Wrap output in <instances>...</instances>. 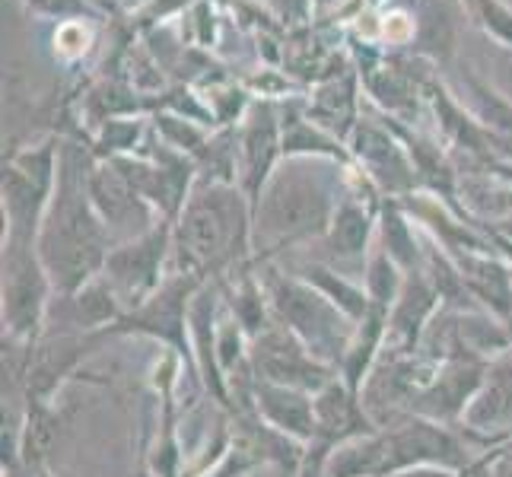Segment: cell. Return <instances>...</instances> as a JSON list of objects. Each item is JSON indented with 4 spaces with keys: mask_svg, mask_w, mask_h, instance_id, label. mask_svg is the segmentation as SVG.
Segmentation results:
<instances>
[{
    "mask_svg": "<svg viewBox=\"0 0 512 477\" xmlns=\"http://www.w3.org/2000/svg\"><path fill=\"white\" fill-rule=\"evenodd\" d=\"M93 163V147L74 137H61L58 188L35 239V252L55 284V293H74L102 277L105 258L115 245L90 198Z\"/></svg>",
    "mask_w": 512,
    "mask_h": 477,
    "instance_id": "1",
    "label": "cell"
},
{
    "mask_svg": "<svg viewBox=\"0 0 512 477\" xmlns=\"http://www.w3.org/2000/svg\"><path fill=\"white\" fill-rule=\"evenodd\" d=\"M350 166L319 156H284L255 204V264L325 239L350 194Z\"/></svg>",
    "mask_w": 512,
    "mask_h": 477,
    "instance_id": "2",
    "label": "cell"
},
{
    "mask_svg": "<svg viewBox=\"0 0 512 477\" xmlns=\"http://www.w3.org/2000/svg\"><path fill=\"white\" fill-rule=\"evenodd\" d=\"M255 210L239 185L198 179L172 223V271L223 280L255 264Z\"/></svg>",
    "mask_w": 512,
    "mask_h": 477,
    "instance_id": "3",
    "label": "cell"
},
{
    "mask_svg": "<svg viewBox=\"0 0 512 477\" xmlns=\"http://www.w3.org/2000/svg\"><path fill=\"white\" fill-rule=\"evenodd\" d=\"M255 268L264 280V290L271 296L277 322L287 331H293L322 363L338 369L353 331H357V322L347 318L322 290H315L309 280H303L293 271L277 268V261L255 264Z\"/></svg>",
    "mask_w": 512,
    "mask_h": 477,
    "instance_id": "4",
    "label": "cell"
},
{
    "mask_svg": "<svg viewBox=\"0 0 512 477\" xmlns=\"http://www.w3.org/2000/svg\"><path fill=\"white\" fill-rule=\"evenodd\" d=\"M61 166V137L32 140L16 147L4 159V179H0V210H4V242L39 239L42 220L58 188Z\"/></svg>",
    "mask_w": 512,
    "mask_h": 477,
    "instance_id": "5",
    "label": "cell"
},
{
    "mask_svg": "<svg viewBox=\"0 0 512 477\" xmlns=\"http://www.w3.org/2000/svg\"><path fill=\"white\" fill-rule=\"evenodd\" d=\"M55 284L29 242H4L0 252V325L7 341L35 344L48 328Z\"/></svg>",
    "mask_w": 512,
    "mask_h": 477,
    "instance_id": "6",
    "label": "cell"
},
{
    "mask_svg": "<svg viewBox=\"0 0 512 477\" xmlns=\"http://www.w3.org/2000/svg\"><path fill=\"white\" fill-rule=\"evenodd\" d=\"M385 436V477L404 468H443L465 474L481 462V446L462 430L430 417H404L382 430ZM497 452V449H493Z\"/></svg>",
    "mask_w": 512,
    "mask_h": 477,
    "instance_id": "7",
    "label": "cell"
},
{
    "mask_svg": "<svg viewBox=\"0 0 512 477\" xmlns=\"http://www.w3.org/2000/svg\"><path fill=\"white\" fill-rule=\"evenodd\" d=\"M347 150L353 166L376 185L382 198L404 201L414 191H420V175L408 153V144H404L401 131L388 115L382 112L379 118L363 115L347 137Z\"/></svg>",
    "mask_w": 512,
    "mask_h": 477,
    "instance_id": "8",
    "label": "cell"
},
{
    "mask_svg": "<svg viewBox=\"0 0 512 477\" xmlns=\"http://www.w3.org/2000/svg\"><path fill=\"white\" fill-rule=\"evenodd\" d=\"M204 280L191 277L182 271H172L163 287L156 290L150 299H144L137 309L121 315V322L105 334V338H115V334H137V338H150L156 344H163V350H175L179 357H185L194 369L191 357V303L194 293L201 290ZM198 373V369H194ZM201 382V379H198Z\"/></svg>",
    "mask_w": 512,
    "mask_h": 477,
    "instance_id": "9",
    "label": "cell"
},
{
    "mask_svg": "<svg viewBox=\"0 0 512 477\" xmlns=\"http://www.w3.org/2000/svg\"><path fill=\"white\" fill-rule=\"evenodd\" d=\"M172 274V220H160L144 236L112 245L102 277L118 293L125 312L137 309Z\"/></svg>",
    "mask_w": 512,
    "mask_h": 477,
    "instance_id": "10",
    "label": "cell"
},
{
    "mask_svg": "<svg viewBox=\"0 0 512 477\" xmlns=\"http://www.w3.org/2000/svg\"><path fill=\"white\" fill-rule=\"evenodd\" d=\"M239 144V188L252 210L274 169L284 163V125H280L277 99H252L249 112L236 125Z\"/></svg>",
    "mask_w": 512,
    "mask_h": 477,
    "instance_id": "11",
    "label": "cell"
},
{
    "mask_svg": "<svg viewBox=\"0 0 512 477\" xmlns=\"http://www.w3.org/2000/svg\"><path fill=\"white\" fill-rule=\"evenodd\" d=\"M252 369H255V379L299 388V392H309V395L322 392L331 379H338V369L322 363L280 322H274L268 331L258 334L252 341Z\"/></svg>",
    "mask_w": 512,
    "mask_h": 477,
    "instance_id": "12",
    "label": "cell"
},
{
    "mask_svg": "<svg viewBox=\"0 0 512 477\" xmlns=\"http://www.w3.org/2000/svg\"><path fill=\"white\" fill-rule=\"evenodd\" d=\"M490 363L471 357V353H455V357L433 366L427 385L414 398V414L430 417L449 427H462V417L474 395L481 392Z\"/></svg>",
    "mask_w": 512,
    "mask_h": 477,
    "instance_id": "13",
    "label": "cell"
},
{
    "mask_svg": "<svg viewBox=\"0 0 512 477\" xmlns=\"http://www.w3.org/2000/svg\"><path fill=\"white\" fill-rule=\"evenodd\" d=\"M379 427L373 423V417L366 414L363 398L347 388L341 379H331L322 392H315V439L306 452V465L299 477L315 474V468L322 465V458L338 449L341 443H350V439L376 433Z\"/></svg>",
    "mask_w": 512,
    "mask_h": 477,
    "instance_id": "14",
    "label": "cell"
},
{
    "mask_svg": "<svg viewBox=\"0 0 512 477\" xmlns=\"http://www.w3.org/2000/svg\"><path fill=\"white\" fill-rule=\"evenodd\" d=\"M90 198L96 214L102 217L105 229L112 233L115 245L144 236L147 229L160 223L156 210L140 198V191L128 182L112 159H96L90 172Z\"/></svg>",
    "mask_w": 512,
    "mask_h": 477,
    "instance_id": "15",
    "label": "cell"
},
{
    "mask_svg": "<svg viewBox=\"0 0 512 477\" xmlns=\"http://www.w3.org/2000/svg\"><path fill=\"white\" fill-rule=\"evenodd\" d=\"M379 207H382V201H369V198H360V194H347L338 207V214H334L331 226H328L325 239L319 242L322 245L319 261L363 280L366 258L376 249Z\"/></svg>",
    "mask_w": 512,
    "mask_h": 477,
    "instance_id": "16",
    "label": "cell"
},
{
    "mask_svg": "<svg viewBox=\"0 0 512 477\" xmlns=\"http://www.w3.org/2000/svg\"><path fill=\"white\" fill-rule=\"evenodd\" d=\"M125 306H121L118 293L105 277L90 280L86 287L74 293H58L48 312V328L45 331H74V334H109Z\"/></svg>",
    "mask_w": 512,
    "mask_h": 477,
    "instance_id": "17",
    "label": "cell"
},
{
    "mask_svg": "<svg viewBox=\"0 0 512 477\" xmlns=\"http://www.w3.org/2000/svg\"><path fill=\"white\" fill-rule=\"evenodd\" d=\"M439 309H443V296L433 287L427 271H411L408 280H404L398 303L388 312L385 353H404V357L417 353L423 334H427Z\"/></svg>",
    "mask_w": 512,
    "mask_h": 477,
    "instance_id": "18",
    "label": "cell"
},
{
    "mask_svg": "<svg viewBox=\"0 0 512 477\" xmlns=\"http://www.w3.org/2000/svg\"><path fill=\"white\" fill-rule=\"evenodd\" d=\"M249 414H255L264 427L293 439V443L312 446L315 439V395L287 388L277 382L255 379Z\"/></svg>",
    "mask_w": 512,
    "mask_h": 477,
    "instance_id": "19",
    "label": "cell"
},
{
    "mask_svg": "<svg viewBox=\"0 0 512 477\" xmlns=\"http://www.w3.org/2000/svg\"><path fill=\"white\" fill-rule=\"evenodd\" d=\"M376 245L392 261H398L408 274L420 271L423 261H427V233H423V226L408 214V207L392 198H385L379 207Z\"/></svg>",
    "mask_w": 512,
    "mask_h": 477,
    "instance_id": "20",
    "label": "cell"
},
{
    "mask_svg": "<svg viewBox=\"0 0 512 477\" xmlns=\"http://www.w3.org/2000/svg\"><path fill=\"white\" fill-rule=\"evenodd\" d=\"M280 125H284V156H319L334 159V163H353L347 140L322 128L306 105L280 102Z\"/></svg>",
    "mask_w": 512,
    "mask_h": 477,
    "instance_id": "21",
    "label": "cell"
},
{
    "mask_svg": "<svg viewBox=\"0 0 512 477\" xmlns=\"http://www.w3.org/2000/svg\"><path fill=\"white\" fill-rule=\"evenodd\" d=\"M385 334H388V312L385 309H369V315L357 325L353 338L344 350V357L338 363V379L353 388L357 395H363V388L373 376V369L379 366L385 353Z\"/></svg>",
    "mask_w": 512,
    "mask_h": 477,
    "instance_id": "22",
    "label": "cell"
},
{
    "mask_svg": "<svg viewBox=\"0 0 512 477\" xmlns=\"http://www.w3.org/2000/svg\"><path fill=\"white\" fill-rule=\"evenodd\" d=\"M293 274L309 280L315 290H322L331 299V303L338 306L347 318H353L357 325L369 315V309H373V303H369L366 287H363L360 277H350V274L331 268V264H325L319 258H306L303 264H296Z\"/></svg>",
    "mask_w": 512,
    "mask_h": 477,
    "instance_id": "23",
    "label": "cell"
},
{
    "mask_svg": "<svg viewBox=\"0 0 512 477\" xmlns=\"http://www.w3.org/2000/svg\"><path fill=\"white\" fill-rule=\"evenodd\" d=\"M58 427L61 420L55 414V404H29L26 430H23V449H20V465L26 471H42L51 449L58 443Z\"/></svg>",
    "mask_w": 512,
    "mask_h": 477,
    "instance_id": "24",
    "label": "cell"
},
{
    "mask_svg": "<svg viewBox=\"0 0 512 477\" xmlns=\"http://www.w3.org/2000/svg\"><path fill=\"white\" fill-rule=\"evenodd\" d=\"M404 280H408V271H404L398 261H392L376 245L373 255L366 258V268H363V287H366L369 303H373L376 309L392 312V306L398 303V296L404 290Z\"/></svg>",
    "mask_w": 512,
    "mask_h": 477,
    "instance_id": "25",
    "label": "cell"
},
{
    "mask_svg": "<svg viewBox=\"0 0 512 477\" xmlns=\"http://www.w3.org/2000/svg\"><path fill=\"white\" fill-rule=\"evenodd\" d=\"M465 10L500 48L512 45V7L506 0H465Z\"/></svg>",
    "mask_w": 512,
    "mask_h": 477,
    "instance_id": "26",
    "label": "cell"
},
{
    "mask_svg": "<svg viewBox=\"0 0 512 477\" xmlns=\"http://www.w3.org/2000/svg\"><path fill=\"white\" fill-rule=\"evenodd\" d=\"M93 20H67L55 26V35H51V48H55V58L67 61V64H77L90 55V48L96 42L93 35Z\"/></svg>",
    "mask_w": 512,
    "mask_h": 477,
    "instance_id": "27",
    "label": "cell"
},
{
    "mask_svg": "<svg viewBox=\"0 0 512 477\" xmlns=\"http://www.w3.org/2000/svg\"><path fill=\"white\" fill-rule=\"evenodd\" d=\"M26 13L39 16V20L51 23H67V20H102L105 10L96 7L93 0H20Z\"/></svg>",
    "mask_w": 512,
    "mask_h": 477,
    "instance_id": "28",
    "label": "cell"
},
{
    "mask_svg": "<svg viewBox=\"0 0 512 477\" xmlns=\"http://www.w3.org/2000/svg\"><path fill=\"white\" fill-rule=\"evenodd\" d=\"M194 4H198V0H150V4L137 13V20L144 26H160L169 20V16H179V13L191 10Z\"/></svg>",
    "mask_w": 512,
    "mask_h": 477,
    "instance_id": "29",
    "label": "cell"
},
{
    "mask_svg": "<svg viewBox=\"0 0 512 477\" xmlns=\"http://www.w3.org/2000/svg\"><path fill=\"white\" fill-rule=\"evenodd\" d=\"M500 48V45H497ZM503 51V55H500V67L506 70V77L500 80V83H493V86H497V90L500 93H506L509 99H512V45L509 48H500Z\"/></svg>",
    "mask_w": 512,
    "mask_h": 477,
    "instance_id": "30",
    "label": "cell"
},
{
    "mask_svg": "<svg viewBox=\"0 0 512 477\" xmlns=\"http://www.w3.org/2000/svg\"><path fill=\"white\" fill-rule=\"evenodd\" d=\"M487 477H512V462L500 455L497 462L490 465V474H487Z\"/></svg>",
    "mask_w": 512,
    "mask_h": 477,
    "instance_id": "31",
    "label": "cell"
},
{
    "mask_svg": "<svg viewBox=\"0 0 512 477\" xmlns=\"http://www.w3.org/2000/svg\"><path fill=\"white\" fill-rule=\"evenodd\" d=\"M4 477H29V471L26 468H10V471H4Z\"/></svg>",
    "mask_w": 512,
    "mask_h": 477,
    "instance_id": "32",
    "label": "cell"
},
{
    "mask_svg": "<svg viewBox=\"0 0 512 477\" xmlns=\"http://www.w3.org/2000/svg\"><path fill=\"white\" fill-rule=\"evenodd\" d=\"M29 477H55L48 468H42V471H29Z\"/></svg>",
    "mask_w": 512,
    "mask_h": 477,
    "instance_id": "33",
    "label": "cell"
},
{
    "mask_svg": "<svg viewBox=\"0 0 512 477\" xmlns=\"http://www.w3.org/2000/svg\"><path fill=\"white\" fill-rule=\"evenodd\" d=\"M93 4H96V7H102L105 13H109V7H112V0H93Z\"/></svg>",
    "mask_w": 512,
    "mask_h": 477,
    "instance_id": "34",
    "label": "cell"
}]
</instances>
